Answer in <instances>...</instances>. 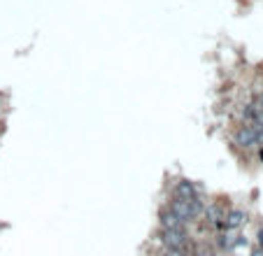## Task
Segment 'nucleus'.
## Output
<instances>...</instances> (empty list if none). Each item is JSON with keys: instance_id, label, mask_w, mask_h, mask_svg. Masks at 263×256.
I'll use <instances>...</instances> for the list:
<instances>
[{"instance_id": "obj_4", "label": "nucleus", "mask_w": 263, "mask_h": 256, "mask_svg": "<svg viewBox=\"0 0 263 256\" xmlns=\"http://www.w3.org/2000/svg\"><path fill=\"white\" fill-rule=\"evenodd\" d=\"M223 222H226V228H229V231H235V228L245 226V222H247V212L240 210V207H233V210H229L226 214H223Z\"/></svg>"}, {"instance_id": "obj_1", "label": "nucleus", "mask_w": 263, "mask_h": 256, "mask_svg": "<svg viewBox=\"0 0 263 256\" xmlns=\"http://www.w3.org/2000/svg\"><path fill=\"white\" fill-rule=\"evenodd\" d=\"M161 242L163 247H170V249H182L189 242V235L184 231H168V228H161Z\"/></svg>"}, {"instance_id": "obj_3", "label": "nucleus", "mask_w": 263, "mask_h": 256, "mask_svg": "<svg viewBox=\"0 0 263 256\" xmlns=\"http://www.w3.org/2000/svg\"><path fill=\"white\" fill-rule=\"evenodd\" d=\"M159 222H161V228H168V231H184V222L175 214L173 210H161L159 212Z\"/></svg>"}, {"instance_id": "obj_10", "label": "nucleus", "mask_w": 263, "mask_h": 256, "mask_svg": "<svg viewBox=\"0 0 263 256\" xmlns=\"http://www.w3.org/2000/svg\"><path fill=\"white\" fill-rule=\"evenodd\" d=\"M258 161H261V163H263V147H261V149H258Z\"/></svg>"}, {"instance_id": "obj_5", "label": "nucleus", "mask_w": 263, "mask_h": 256, "mask_svg": "<svg viewBox=\"0 0 263 256\" xmlns=\"http://www.w3.org/2000/svg\"><path fill=\"white\" fill-rule=\"evenodd\" d=\"M233 138H235V142H238L240 147H245V149H249V147H254L256 142H261V140H258V135L254 133L249 126H242L238 133L233 135Z\"/></svg>"}, {"instance_id": "obj_8", "label": "nucleus", "mask_w": 263, "mask_h": 256, "mask_svg": "<svg viewBox=\"0 0 263 256\" xmlns=\"http://www.w3.org/2000/svg\"><path fill=\"white\" fill-rule=\"evenodd\" d=\"M252 256H263V247H256V249L252 251Z\"/></svg>"}, {"instance_id": "obj_7", "label": "nucleus", "mask_w": 263, "mask_h": 256, "mask_svg": "<svg viewBox=\"0 0 263 256\" xmlns=\"http://www.w3.org/2000/svg\"><path fill=\"white\" fill-rule=\"evenodd\" d=\"M163 256H186L182 249H170V247H165L163 249Z\"/></svg>"}, {"instance_id": "obj_9", "label": "nucleus", "mask_w": 263, "mask_h": 256, "mask_svg": "<svg viewBox=\"0 0 263 256\" xmlns=\"http://www.w3.org/2000/svg\"><path fill=\"white\" fill-rule=\"evenodd\" d=\"M258 247H263V228L258 231Z\"/></svg>"}, {"instance_id": "obj_2", "label": "nucleus", "mask_w": 263, "mask_h": 256, "mask_svg": "<svg viewBox=\"0 0 263 256\" xmlns=\"http://www.w3.org/2000/svg\"><path fill=\"white\" fill-rule=\"evenodd\" d=\"M168 210H173L184 224H189V222H194V219H196L194 210H191V203L184 200V198L173 196V198H170V203H168Z\"/></svg>"}, {"instance_id": "obj_6", "label": "nucleus", "mask_w": 263, "mask_h": 256, "mask_svg": "<svg viewBox=\"0 0 263 256\" xmlns=\"http://www.w3.org/2000/svg\"><path fill=\"white\" fill-rule=\"evenodd\" d=\"M175 196L184 198V200H194L198 193H196V187L189 182V179H179V182L175 184Z\"/></svg>"}]
</instances>
